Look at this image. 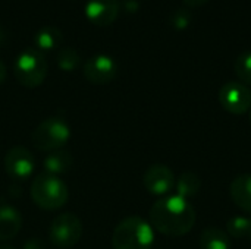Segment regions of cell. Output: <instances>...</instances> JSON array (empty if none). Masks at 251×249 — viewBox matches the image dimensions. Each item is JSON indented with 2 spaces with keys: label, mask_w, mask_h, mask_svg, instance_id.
Here are the masks:
<instances>
[{
  "label": "cell",
  "mask_w": 251,
  "mask_h": 249,
  "mask_svg": "<svg viewBox=\"0 0 251 249\" xmlns=\"http://www.w3.org/2000/svg\"><path fill=\"white\" fill-rule=\"evenodd\" d=\"M150 225L162 235L178 238L187 235L196 223V210L179 195L160 198L150 208Z\"/></svg>",
  "instance_id": "cell-1"
},
{
  "label": "cell",
  "mask_w": 251,
  "mask_h": 249,
  "mask_svg": "<svg viewBox=\"0 0 251 249\" xmlns=\"http://www.w3.org/2000/svg\"><path fill=\"white\" fill-rule=\"evenodd\" d=\"M29 195L38 208L56 211L68 203L69 189L59 176L44 172L34 178L29 188Z\"/></svg>",
  "instance_id": "cell-2"
},
{
  "label": "cell",
  "mask_w": 251,
  "mask_h": 249,
  "mask_svg": "<svg viewBox=\"0 0 251 249\" xmlns=\"http://www.w3.org/2000/svg\"><path fill=\"white\" fill-rule=\"evenodd\" d=\"M154 232L149 222L131 216L119 222L112 235L113 249H151Z\"/></svg>",
  "instance_id": "cell-3"
},
{
  "label": "cell",
  "mask_w": 251,
  "mask_h": 249,
  "mask_svg": "<svg viewBox=\"0 0 251 249\" xmlns=\"http://www.w3.org/2000/svg\"><path fill=\"white\" fill-rule=\"evenodd\" d=\"M47 60L37 48L22 50L13 63V75L16 81L26 88L40 87L47 76Z\"/></svg>",
  "instance_id": "cell-4"
},
{
  "label": "cell",
  "mask_w": 251,
  "mask_h": 249,
  "mask_svg": "<svg viewBox=\"0 0 251 249\" xmlns=\"http://www.w3.org/2000/svg\"><path fill=\"white\" fill-rule=\"evenodd\" d=\"M71 139V126L59 116L44 119L31 135L34 147L40 151H56L62 150Z\"/></svg>",
  "instance_id": "cell-5"
},
{
  "label": "cell",
  "mask_w": 251,
  "mask_h": 249,
  "mask_svg": "<svg viewBox=\"0 0 251 249\" xmlns=\"http://www.w3.org/2000/svg\"><path fill=\"white\" fill-rule=\"evenodd\" d=\"M82 222L74 213H62L49 226V241L59 249L75 247L82 238Z\"/></svg>",
  "instance_id": "cell-6"
},
{
  "label": "cell",
  "mask_w": 251,
  "mask_h": 249,
  "mask_svg": "<svg viewBox=\"0 0 251 249\" xmlns=\"http://www.w3.org/2000/svg\"><path fill=\"white\" fill-rule=\"evenodd\" d=\"M219 103L228 113L244 114L251 109V90L240 81L226 82L219 91Z\"/></svg>",
  "instance_id": "cell-7"
},
{
  "label": "cell",
  "mask_w": 251,
  "mask_h": 249,
  "mask_svg": "<svg viewBox=\"0 0 251 249\" xmlns=\"http://www.w3.org/2000/svg\"><path fill=\"white\" fill-rule=\"evenodd\" d=\"M85 79L94 85H106L118 75V63L109 54H94L85 60L82 66Z\"/></svg>",
  "instance_id": "cell-8"
},
{
  "label": "cell",
  "mask_w": 251,
  "mask_h": 249,
  "mask_svg": "<svg viewBox=\"0 0 251 249\" xmlns=\"http://www.w3.org/2000/svg\"><path fill=\"white\" fill-rule=\"evenodd\" d=\"M35 169L34 154L21 145L12 147L4 156V170L6 173L18 182L26 181L32 176Z\"/></svg>",
  "instance_id": "cell-9"
},
{
  "label": "cell",
  "mask_w": 251,
  "mask_h": 249,
  "mask_svg": "<svg viewBox=\"0 0 251 249\" xmlns=\"http://www.w3.org/2000/svg\"><path fill=\"white\" fill-rule=\"evenodd\" d=\"M175 175L165 164H153L150 166L144 176L143 183L144 188L153 195H166L175 186Z\"/></svg>",
  "instance_id": "cell-10"
},
{
  "label": "cell",
  "mask_w": 251,
  "mask_h": 249,
  "mask_svg": "<svg viewBox=\"0 0 251 249\" xmlns=\"http://www.w3.org/2000/svg\"><path fill=\"white\" fill-rule=\"evenodd\" d=\"M119 10V0H88L84 12L91 23L97 26H107L118 19Z\"/></svg>",
  "instance_id": "cell-11"
},
{
  "label": "cell",
  "mask_w": 251,
  "mask_h": 249,
  "mask_svg": "<svg viewBox=\"0 0 251 249\" xmlns=\"http://www.w3.org/2000/svg\"><path fill=\"white\" fill-rule=\"evenodd\" d=\"M22 227V216L12 205L0 207V241L13 239Z\"/></svg>",
  "instance_id": "cell-12"
},
{
  "label": "cell",
  "mask_w": 251,
  "mask_h": 249,
  "mask_svg": "<svg viewBox=\"0 0 251 249\" xmlns=\"http://www.w3.org/2000/svg\"><path fill=\"white\" fill-rule=\"evenodd\" d=\"M229 195L237 207L243 211L251 213V175H240L237 176L229 186Z\"/></svg>",
  "instance_id": "cell-13"
},
{
  "label": "cell",
  "mask_w": 251,
  "mask_h": 249,
  "mask_svg": "<svg viewBox=\"0 0 251 249\" xmlns=\"http://www.w3.org/2000/svg\"><path fill=\"white\" fill-rule=\"evenodd\" d=\"M72 164H74V158H72L71 153L65 151V150H56V151L49 153L43 161L44 172L54 175V176L66 173L68 170H71Z\"/></svg>",
  "instance_id": "cell-14"
},
{
  "label": "cell",
  "mask_w": 251,
  "mask_h": 249,
  "mask_svg": "<svg viewBox=\"0 0 251 249\" xmlns=\"http://www.w3.org/2000/svg\"><path fill=\"white\" fill-rule=\"evenodd\" d=\"M63 41V34L57 26L47 25L40 28L34 34V43L37 45V50L40 51H51L57 48Z\"/></svg>",
  "instance_id": "cell-15"
},
{
  "label": "cell",
  "mask_w": 251,
  "mask_h": 249,
  "mask_svg": "<svg viewBox=\"0 0 251 249\" xmlns=\"http://www.w3.org/2000/svg\"><path fill=\"white\" fill-rule=\"evenodd\" d=\"M201 249H231L229 235L218 227H206L200 236Z\"/></svg>",
  "instance_id": "cell-16"
},
{
  "label": "cell",
  "mask_w": 251,
  "mask_h": 249,
  "mask_svg": "<svg viewBox=\"0 0 251 249\" xmlns=\"http://www.w3.org/2000/svg\"><path fill=\"white\" fill-rule=\"evenodd\" d=\"M176 186V195L188 200L199 194L201 188V179L194 172H184L175 182Z\"/></svg>",
  "instance_id": "cell-17"
},
{
  "label": "cell",
  "mask_w": 251,
  "mask_h": 249,
  "mask_svg": "<svg viewBox=\"0 0 251 249\" xmlns=\"http://www.w3.org/2000/svg\"><path fill=\"white\" fill-rule=\"evenodd\" d=\"M56 62H57V66L62 70L72 72V70H75L81 65V56H79V53L75 48L65 47V48H60L57 51Z\"/></svg>",
  "instance_id": "cell-18"
},
{
  "label": "cell",
  "mask_w": 251,
  "mask_h": 249,
  "mask_svg": "<svg viewBox=\"0 0 251 249\" xmlns=\"http://www.w3.org/2000/svg\"><path fill=\"white\" fill-rule=\"evenodd\" d=\"M235 73L244 85H251V51H244L241 53L234 65Z\"/></svg>",
  "instance_id": "cell-19"
},
{
  "label": "cell",
  "mask_w": 251,
  "mask_h": 249,
  "mask_svg": "<svg viewBox=\"0 0 251 249\" xmlns=\"http://www.w3.org/2000/svg\"><path fill=\"white\" fill-rule=\"evenodd\" d=\"M226 229H228V235L232 236V238H246L249 236L250 233V219L247 217H241V216H237V217H232L228 225H226Z\"/></svg>",
  "instance_id": "cell-20"
},
{
  "label": "cell",
  "mask_w": 251,
  "mask_h": 249,
  "mask_svg": "<svg viewBox=\"0 0 251 249\" xmlns=\"http://www.w3.org/2000/svg\"><path fill=\"white\" fill-rule=\"evenodd\" d=\"M191 21H193V16L188 7H176L169 16V22L176 31L187 29L191 25Z\"/></svg>",
  "instance_id": "cell-21"
},
{
  "label": "cell",
  "mask_w": 251,
  "mask_h": 249,
  "mask_svg": "<svg viewBox=\"0 0 251 249\" xmlns=\"http://www.w3.org/2000/svg\"><path fill=\"white\" fill-rule=\"evenodd\" d=\"M121 9H124L126 13H135L140 9V1L138 0H122Z\"/></svg>",
  "instance_id": "cell-22"
},
{
  "label": "cell",
  "mask_w": 251,
  "mask_h": 249,
  "mask_svg": "<svg viewBox=\"0 0 251 249\" xmlns=\"http://www.w3.org/2000/svg\"><path fill=\"white\" fill-rule=\"evenodd\" d=\"M22 249H46V245L40 238H31L24 244Z\"/></svg>",
  "instance_id": "cell-23"
},
{
  "label": "cell",
  "mask_w": 251,
  "mask_h": 249,
  "mask_svg": "<svg viewBox=\"0 0 251 249\" xmlns=\"http://www.w3.org/2000/svg\"><path fill=\"white\" fill-rule=\"evenodd\" d=\"M209 0H184V3L188 6V7H200L203 4H206Z\"/></svg>",
  "instance_id": "cell-24"
},
{
  "label": "cell",
  "mask_w": 251,
  "mask_h": 249,
  "mask_svg": "<svg viewBox=\"0 0 251 249\" xmlns=\"http://www.w3.org/2000/svg\"><path fill=\"white\" fill-rule=\"evenodd\" d=\"M6 75H7V69H6V65L3 60H0V85L4 82L6 79Z\"/></svg>",
  "instance_id": "cell-25"
},
{
  "label": "cell",
  "mask_w": 251,
  "mask_h": 249,
  "mask_svg": "<svg viewBox=\"0 0 251 249\" xmlns=\"http://www.w3.org/2000/svg\"><path fill=\"white\" fill-rule=\"evenodd\" d=\"M6 38H7V35H6V31H4V28L0 25V47H3V45H4V43H6Z\"/></svg>",
  "instance_id": "cell-26"
},
{
  "label": "cell",
  "mask_w": 251,
  "mask_h": 249,
  "mask_svg": "<svg viewBox=\"0 0 251 249\" xmlns=\"http://www.w3.org/2000/svg\"><path fill=\"white\" fill-rule=\"evenodd\" d=\"M0 249H15L13 247H10V245H0Z\"/></svg>",
  "instance_id": "cell-27"
},
{
  "label": "cell",
  "mask_w": 251,
  "mask_h": 249,
  "mask_svg": "<svg viewBox=\"0 0 251 249\" xmlns=\"http://www.w3.org/2000/svg\"><path fill=\"white\" fill-rule=\"evenodd\" d=\"M249 236H250V239H251V219H250V233H249Z\"/></svg>",
  "instance_id": "cell-28"
},
{
  "label": "cell",
  "mask_w": 251,
  "mask_h": 249,
  "mask_svg": "<svg viewBox=\"0 0 251 249\" xmlns=\"http://www.w3.org/2000/svg\"><path fill=\"white\" fill-rule=\"evenodd\" d=\"M250 122H251V109H250Z\"/></svg>",
  "instance_id": "cell-29"
}]
</instances>
